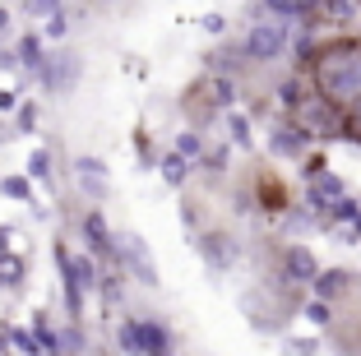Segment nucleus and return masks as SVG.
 Wrapping results in <instances>:
<instances>
[{
  "label": "nucleus",
  "mask_w": 361,
  "mask_h": 356,
  "mask_svg": "<svg viewBox=\"0 0 361 356\" xmlns=\"http://www.w3.org/2000/svg\"><path fill=\"white\" fill-rule=\"evenodd\" d=\"M310 74H315V88H319L324 102L352 111V106L361 102V37H338V42H329L315 56V70Z\"/></svg>",
  "instance_id": "nucleus-1"
},
{
  "label": "nucleus",
  "mask_w": 361,
  "mask_h": 356,
  "mask_svg": "<svg viewBox=\"0 0 361 356\" xmlns=\"http://www.w3.org/2000/svg\"><path fill=\"white\" fill-rule=\"evenodd\" d=\"M292 37H297V28H287V23H278V19H264V14L255 10V23H250L245 37H241V56H250V61H278Z\"/></svg>",
  "instance_id": "nucleus-2"
},
{
  "label": "nucleus",
  "mask_w": 361,
  "mask_h": 356,
  "mask_svg": "<svg viewBox=\"0 0 361 356\" xmlns=\"http://www.w3.org/2000/svg\"><path fill=\"white\" fill-rule=\"evenodd\" d=\"M116 338L130 356H171L167 324H153V319H126V324L116 329Z\"/></svg>",
  "instance_id": "nucleus-3"
},
{
  "label": "nucleus",
  "mask_w": 361,
  "mask_h": 356,
  "mask_svg": "<svg viewBox=\"0 0 361 356\" xmlns=\"http://www.w3.org/2000/svg\"><path fill=\"white\" fill-rule=\"evenodd\" d=\"M283 278H287V283H297V287H315V278H319L315 254H310L306 245H287V250H283Z\"/></svg>",
  "instance_id": "nucleus-4"
},
{
  "label": "nucleus",
  "mask_w": 361,
  "mask_h": 356,
  "mask_svg": "<svg viewBox=\"0 0 361 356\" xmlns=\"http://www.w3.org/2000/svg\"><path fill=\"white\" fill-rule=\"evenodd\" d=\"M306 200H310V209L324 218V213H329L338 200H348V195H343V180L334 176V171H324L319 180H310V185H306Z\"/></svg>",
  "instance_id": "nucleus-5"
},
{
  "label": "nucleus",
  "mask_w": 361,
  "mask_h": 356,
  "mask_svg": "<svg viewBox=\"0 0 361 356\" xmlns=\"http://www.w3.org/2000/svg\"><path fill=\"white\" fill-rule=\"evenodd\" d=\"M348 287H357V273L352 269H324L310 292H315V301L329 305V301H338V296H348Z\"/></svg>",
  "instance_id": "nucleus-6"
},
{
  "label": "nucleus",
  "mask_w": 361,
  "mask_h": 356,
  "mask_svg": "<svg viewBox=\"0 0 361 356\" xmlns=\"http://www.w3.org/2000/svg\"><path fill=\"white\" fill-rule=\"evenodd\" d=\"M269 144H274V153L278 157H306V144H310V135L292 121V125H278L274 135H269Z\"/></svg>",
  "instance_id": "nucleus-7"
},
{
  "label": "nucleus",
  "mask_w": 361,
  "mask_h": 356,
  "mask_svg": "<svg viewBox=\"0 0 361 356\" xmlns=\"http://www.w3.org/2000/svg\"><path fill=\"white\" fill-rule=\"evenodd\" d=\"M84 241H88V250H93L97 259H111V254H116V241H111L102 213H84Z\"/></svg>",
  "instance_id": "nucleus-8"
},
{
  "label": "nucleus",
  "mask_w": 361,
  "mask_h": 356,
  "mask_svg": "<svg viewBox=\"0 0 361 356\" xmlns=\"http://www.w3.org/2000/svg\"><path fill=\"white\" fill-rule=\"evenodd\" d=\"M204 250H209V264H213V269L236 264V241H227V236H209V241H204Z\"/></svg>",
  "instance_id": "nucleus-9"
},
{
  "label": "nucleus",
  "mask_w": 361,
  "mask_h": 356,
  "mask_svg": "<svg viewBox=\"0 0 361 356\" xmlns=\"http://www.w3.org/2000/svg\"><path fill=\"white\" fill-rule=\"evenodd\" d=\"M158 171H162V180H167V185H185V176H190V162H185L180 153H167V157L158 162Z\"/></svg>",
  "instance_id": "nucleus-10"
},
{
  "label": "nucleus",
  "mask_w": 361,
  "mask_h": 356,
  "mask_svg": "<svg viewBox=\"0 0 361 356\" xmlns=\"http://www.w3.org/2000/svg\"><path fill=\"white\" fill-rule=\"evenodd\" d=\"M19 56L28 61V70H32V74H42V70H47V61H42V37H37V32L19 37Z\"/></svg>",
  "instance_id": "nucleus-11"
},
{
  "label": "nucleus",
  "mask_w": 361,
  "mask_h": 356,
  "mask_svg": "<svg viewBox=\"0 0 361 356\" xmlns=\"http://www.w3.org/2000/svg\"><path fill=\"white\" fill-rule=\"evenodd\" d=\"M176 153L185 157V162H200L204 157V139L195 135V130H185V135H176Z\"/></svg>",
  "instance_id": "nucleus-12"
},
{
  "label": "nucleus",
  "mask_w": 361,
  "mask_h": 356,
  "mask_svg": "<svg viewBox=\"0 0 361 356\" xmlns=\"http://www.w3.org/2000/svg\"><path fill=\"white\" fill-rule=\"evenodd\" d=\"M32 329H37V347H47V352H56V347H61V338H56V329H51V319H47V314H37V319H32Z\"/></svg>",
  "instance_id": "nucleus-13"
},
{
  "label": "nucleus",
  "mask_w": 361,
  "mask_h": 356,
  "mask_svg": "<svg viewBox=\"0 0 361 356\" xmlns=\"http://www.w3.org/2000/svg\"><path fill=\"white\" fill-rule=\"evenodd\" d=\"M0 195H10V200H32V185H28V176H10V180H0Z\"/></svg>",
  "instance_id": "nucleus-14"
},
{
  "label": "nucleus",
  "mask_w": 361,
  "mask_h": 356,
  "mask_svg": "<svg viewBox=\"0 0 361 356\" xmlns=\"http://www.w3.org/2000/svg\"><path fill=\"white\" fill-rule=\"evenodd\" d=\"M306 319H310V324H319V329H329V324H334V305H324V301H306Z\"/></svg>",
  "instance_id": "nucleus-15"
},
{
  "label": "nucleus",
  "mask_w": 361,
  "mask_h": 356,
  "mask_svg": "<svg viewBox=\"0 0 361 356\" xmlns=\"http://www.w3.org/2000/svg\"><path fill=\"white\" fill-rule=\"evenodd\" d=\"M227 130H232V139H236V148H250V121L245 116H227Z\"/></svg>",
  "instance_id": "nucleus-16"
},
{
  "label": "nucleus",
  "mask_w": 361,
  "mask_h": 356,
  "mask_svg": "<svg viewBox=\"0 0 361 356\" xmlns=\"http://www.w3.org/2000/svg\"><path fill=\"white\" fill-rule=\"evenodd\" d=\"M28 171H32L37 180H51V153H42V148H37V153L28 157Z\"/></svg>",
  "instance_id": "nucleus-17"
},
{
  "label": "nucleus",
  "mask_w": 361,
  "mask_h": 356,
  "mask_svg": "<svg viewBox=\"0 0 361 356\" xmlns=\"http://www.w3.org/2000/svg\"><path fill=\"white\" fill-rule=\"evenodd\" d=\"M343 139H352V144H361V102L348 111V121H343Z\"/></svg>",
  "instance_id": "nucleus-18"
},
{
  "label": "nucleus",
  "mask_w": 361,
  "mask_h": 356,
  "mask_svg": "<svg viewBox=\"0 0 361 356\" xmlns=\"http://www.w3.org/2000/svg\"><path fill=\"white\" fill-rule=\"evenodd\" d=\"M315 347H319L315 338H292V343H287L283 352H287V356H315Z\"/></svg>",
  "instance_id": "nucleus-19"
},
{
  "label": "nucleus",
  "mask_w": 361,
  "mask_h": 356,
  "mask_svg": "<svg viewBox=\"0 0 361 356\" xmlns=\"http://www.w3.org/2000/svg\"><path fill=\"white\" fill-rule=\"evenodd\" d=\"M204 162H209V167H213V171H223V167H227V148H213V153H209V157H204Z\"/></svg>",
  "instance_id": "nucleus-20"
},
{
  "label": "nucleus",
  "mask_w": 361,
  "mask_h": 356,
  "mask_svg": "<svg viewBox=\"0 0 361 356\" xmlns=\"http://www.w3.org/2000/svg\"><path fill=\"white\" fill-rule=\"evenodd\" d=\"M19 125H23V130L37 125V111H32V106H23V111H19Z\"/></svg>",
  "instance_id": "nucleus-21"
},
{
  "label": "nucleus",
  "mask_w": 361,
  "mask_h": 356,
  "mask_svg": "<svg viewBox=\"0 0 361 356\" xmlns=\"http://www.w3.org/2000/svg\"><path fill=\"white\" fill-rule=\"evenodd\" d=\"M338 236H343V241H361V218H357V222H352V227H343V231H338Z\"/></svg>",
  "instance_id": "nucleus-22"
},
{
  "label": "nucleus",
  "mask_w": 361,
  "mask_h": 356,
  "mask_svg": "<svg viewBox=\"0 0 361 356\" xmlns=\"http://www.w3.org/2000/svg\"><path fill=\"white\" fill-rule=\"evenodd\" d=\"M14 106H19V97H14V93H5V88H0V111H14Z\"/></svg>",
  "instance_id": "nucleus-23"
},
{
  "label": "nucleus",
  "mask_w": 361,
  "mask_h": 356,
  "mask_svg": "<svg viewBox=\"0 0 361 356\" xmlns=\"http://www.w3.org/2000/svg\"><path fill=\"white\" fill-rule=\"evenodd\" d=\"M5 23H10V14H5V10H0V32H5Z\"/></svg>",
  "instance_id": "nucleus-24"
},
{
  "label": "nucleus",
  "mask_w": 361,
  "mask_h": 356,
  "mask_svg": "<svg viewBox=\"0 0 361 356\" xmlns=\"http://www.w3.org/2000/svg\"><path fill=\"white\" fill-rule=\"evenodd\" d=\"M5 241H10V231H5V227H0V245H5Z\"/></svg>",
  "instance_id": "nucleus-25"
},
{
  "label": "nucleus",
  "mask_w": 361,
  "mask_h": 356,
  "mask_svg": "<svg viewBox=\"0 0 361 356\" xmlns=\"http://www.w3.org/2000/svg\"><path fill=\"white\" fill-rule=\"evenodd\" d=\"M0 283H5V278H0Z\"/></svg>",
  "instance_id": "nucleus-26"
},
{
  "label": "nucleus",
  "mask_w": 361,
  "mask_h": 356,
  "mask_svg": "<svg viewBox=\"0 0 361 356\" xmlns=\"http://www.w3.org/2000/svg\"><path fill=\"white\" fill-rule=\"evenodd\" d=\"M357 356H361V352H357Z\"/></svg>",
  "instance_id": "nucleus-27"
}]
</instances>
